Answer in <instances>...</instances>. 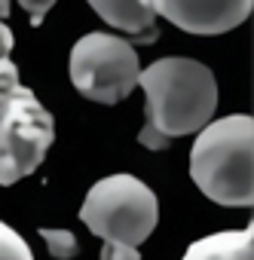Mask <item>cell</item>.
Segmentation results:
<instances>
[{
	"label": "cell",
	"instance_id": "1",
	"mask_svg": "<svg viewBox=\"0 0 254 260\" xmlns=\"http://www.w3.org/2000/svg\"><path fill=\"white\" fill-rule=\"evenodd\" d=\"M138 86L147 98V125L169 141L199 132L217 107L214 74L196 58H160L138 74Z\"/></svg>",
	"mask_w": 254,
	"mask_h": 260
},
{
	"label": "cell",
	"instance_id": "2",
	"mask_svg": "<svg viewBox=\"0 0 254 260\" xmlns=\"http://www.w3.org/2000/svg\"><path fill=\"white\" fill-rule=\"evenodd\" d=\"M254 119L233 113L224 119H208L190 150V175L196 187L217 205L251 208L254 205Z\"/></svg>",
	"mask_w": 254,
	"mask_h": 260
},
{
	"label": "cell",
	"instance_id": "3",
	"mask_svg": "<svg viewBox=\"0 0 254 260\" xmlns=\"http://www.w3.org/2000/svg\"><path fill=\"white\" fill-rule=\"evenodd\" d=\"M80 220L107 245L138 248L156 230L160 202L156 193L135 175H110L86 193Z\"/></svg>",
	"mask_w": 254,
	"mask_h": 260
},
{
	"label": "cell",
	"instance_id": "4",
	"mask_svg": "<svg viewBox=\"0 0 254 260\" xmlns=\"http://www.w3.org/2000/svg\"><path fill=\"white\" fill-rule=\"evenodd\" d=\"M138 52L119 34H83L71 49V83L74 89L101 104H116L138 89Z\"/></svg>",
	"mask_w": 254,
	"mask_h": 260
},
{
	"label": "cell",
	"instance_id": "5",
	"mask_svg": "<svg viewBox=\"0 0 254 260\" xmlns=\"http://www.w3.org/2000/svg\"><path fill=\"white\" fill-rule=\"evenodd\" d=\"M55 141V119L31 89H19L0 113V187H13L46 159Z\"/></svg>",
	"mask_w": 254,
	"mask_h": 260
},
{
	"label": "cell",
	"instance_id": "6",
	"mask_svg": "<svg viewBox=\"0 0 254 260\" xmlns=\"http://www.w3.org/2000/svg\"><path fill=\"white\" fill-rule=\"evenodd\" d=\"M147 4L156 16L169 19L181 31L214 37L239 28L251 16L254 0H147Z\"/></svg>",
	"mask_w": 254,
	"mask_h": 260
},
{
	"label": "cell",
	"instance_id": "7",
	"mask_svg": "<svg viewBox=\"0 0 254 260\" xmlns=\"http://www.w3.org/2000/svg\"><path fill=\"white\" fill-rule=\"evenodd\" d=\"M86 4L116 31L132 34L138 43H153L160 37L153 19L156 13L150 10L147 0H86Z\"/></svg>",
	"mask_w": 254,
	"mask_h": 260
},
{
	"label": "cell",
	"instance_id": "8",
	"mask_svg": "<svg viewBox=\"0 0 254 260\" xmlns=\"http://www.w3.org/2000/svg\"><path fill=\"white\" fill-rule=\"evenodd\" d=\"M254 251V236L248 230H230V233H214L208 239H199L187 248V260H251Z\"/></svg>",
	"mask_w": 254,
	"mask_h": 260
},
{
	"label": "cell",
	"instance_id": "9",
	"mask_svg": "<svg viewBox=\"0 0 254 260\" xmlns=\"http://www.w3.org/2000/svg\"><path fill=\"white\" fill-rule=\"evenodd\" d=\"M31 257L34 254H31L28 242L13 226H7L0 220V260H31Z\"/></svg>",
	"mask_w": 254,
	"mask_h": 260
},
{
	"label": "cell",
	"instance_id": "10",
	"mask_svg": "<svg viewBox=\"0 0 254 260\" xmlns=\"http://www.w3.org/2000/svg\"><path fill=\"white\" fill-rule=\"evenodd\" d=\"M40 236H43V242H46V248H49L52 257L68 260V257L77 254V239H74L71 230H49V226H43Z\"/></svg>",
	"mask_w": 254,
	"mask_h": 260
},
{
	"label": "cell",
	"instance_id": "11",
	"mask_svg": "<svg viewBox=\"0 0 254 260\" xmlns=\"http://www.w3.org/2000/svg\"><path fill=\"white\" fill-rule=\"evenodd\" d=\"M22 89V83H19V71H16V64L4 55L0 58V113H4V107L13 101V95Z\"/></svg>",
	"mask_w": 254,
	"mask_h": 260
},
{
	"label": "cell",
	"instance_id": "12",
	"mask_svg": "<svg viewBox=\"0 0 254 260\" xmlns=\"http://www.w3.org/2000/svg\"><path fill=\"white\" fill-rule=\"evenodd\" d=\"M52 4L55 0H19V7L22 10H28V16H31V25L37 28V25H43V19H46V13L52 10Z\"/></svg>",
	"mask_w": 254,
	"mask_h": 260
},
{
	"label": "cell",
	"instance_id": "13",
	"mask_svg": "<svg viewBox=\"0 0 254 260\" xmlns=\"http://www.w3.org/2000/svg\"><path fill=\"white\" fill-rule=\"evenodd\" d=\"M138 141L144 144V147H150V150H166L169 147V138L163 135V132H156L153 125H144L141 132H138Z\"/></svg>",
	"mask_w": 254,
	"mask_h": 260
},
{
	"label": "cell",
	"instance_id": "14",
	"mask_svg": "<svg viewBox=\"0 0 254 260\" xmlns=\"http://www.w3.org/2000/svg\"><path fill=\"white\" fill-rule=\"evenodd\" d=\"M101 257L104 260H110V257H129V260H138L141 254H138V248H129V245H101Z\"/></svg>",
	"mask_w": 254,
	"mask_h": 260
},
{
	"label": "cell",
	"instance_id": "15",
	"mask_svg": "<svg viewBox=\"0 0 254 260\" xmlns=\"http://www.w3.org/2000/svg\"><path fill=\"white\" fill-rule=\"evenodd\" d=\"M13 31L4 25V19H0V58H4V55H10V49H13Z\"/></svg>",
	"mask_w": 254,
	"mask_h": 260
},
{
	"label": "cell",
	"instance_id": "16",
	"mask_svg": "<svg viewBox=\"0 0 254 260\" xmlns=\"http://www.w3.org/2000/svg\"><path fill=\"white\" fill-rule=\"evenodd\" d=\"M10 16V0H0V19Z\"/></svg>",
	"mask_w": 254,
	"mask_h": 260
}]
</instances>
